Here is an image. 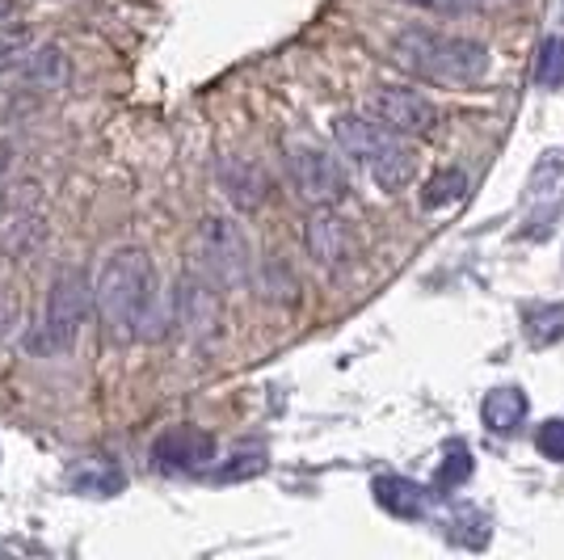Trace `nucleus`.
<instances>
[{
    "label": "nucleus",
    "mask_w": 564,
    "mask_h": 560,
    "mask_svg": "<svg viewBox=\"0 0 564 560\" xmlns=\"http://www.w3.org/2000/svg\"><path fill=\"white\" fill-rule=\"evenodd\" d=\"M194 257H198L203 279H212L224 291L245 287L249 270H253V249H249V240L240 233V224L228 219V215H207L198 224V233H194Z\"/></svg>",
    "instance_id": "39448f33"
},
{
    "label": "nucleus",
    "mask_w": 564,
    "mask_h": 560,
    "mask_svg": "<svg viewBox=\"0 0 564 560\" xmlns=\"http://www.w3.org/2000/svg\"><path fill=\"white\" fill-rule=\"evenodd\" d=\"M392 60L404 72L434 85H476L489 72V47L459 34H438L430 25H409L392 39Z\"/></svg>",
    "instance_id": "f03ea898"
},
{
    "label": "nucleus",
    "mask_w": 564,
    "mask_h": 560,
    "mask_svg": "<svg viewBox=\"0 0 564 560\" xmlns=\"http://www.w3.org/2000/svg\"><path fill=\"white\" fill-rule=\"evenodd\" d=\"M13 25V0H0V30Z\"/></svg>",
    "instance_id": "5701e85b"
},
{
    "label": "nucleus",
    "mask_w": 564,
    "mask_h": 560,
    "mask_svg": "<svg viewBox=\"0 0 564 560\" xmlns=\"http://www.w3.org/2000/svg\"><path fill=\"white\" fill-rule=\"evenodd\" d=\"M371 489H376V502L392 518H422L425 514V489L409 476H379Z\"/></svg>",
    "instance_id": "4468645a"
},
{
    "label": "nucleus",
    "mask_w": 564,
    "mask_h": 560,
    "mask_svg": "<svg viewBox=\"0 0 564 560\" xmlns=\"http://www.w3.org/2000/svg\"><path fill=\"white\" fill-rule=\"evenodd\" d=\"M219 182L240 211H258L270 198V177L253 161H224L219 164Z\"/></svg>",
    "instance_id": "f8f14e48"
},
{
    "label": "nucleus",
    "mask_w": 564,
    "mask_h": 560,
    "mask_svg": "<svg viewBox=\"0 0 564 560\" xmlns=\"http://www.w3.org/2000/svg\"><path fill=\"white\" fill-rule=\"evenodd\" d=\"M522 325H527V337L535 346H552L564 337V304H535L522 312Z\"/></svg>",
    "instance_id": "2eb2a0df"
},
{
    "label": "nucleus",
    "mask_w": 564,
    "mask_h": 560,
    "mask_svg": "<svg viewBox=\"0 0 564 560\" xmlns=\"http://www.w3.org/2000/svg\"><path fill=\"white\" fill-rule=\"evenodd\" d=\"M464 190H468V177L459 173V169H438L422 190V207L425 211H443L451 203H459L464 198Z\"/></svg>",
    "instance_id": "dca6fc26"
},
{
    "label": "nucleus",
    "mask_w": 564,
    "mask_h": 560,
    "mask_svg": "<svg viewBox=\"0 0 564 560\" xmlns=\"http://www.w3.org/2000/svg\"><path fill=\"white\" fill-rule=\"evenodd\" d=\"M333 140L354 164H362L371 173V182L383 194H397L417 177V152H413L409 136L388 131L371 115H337L333 118Z\"/></svg>",
    "instance_id": "7ed1b4c3"
},
{
    "label": "nucleus",
    "mask_w": 564,
    "mask_h": 560,
    "mask_svg": "<svg viewBox=\"0 0 564 560\" xmlns=\"http://www.w3.org/2000/svg\"><path fill=\"white\" fill-rule=\"evenodd\" d=\"M13 76L22 85H30L34 94H59L72 76L68 55L55 47V43H47V47H25V55L13 64Z\"/></svg>",
    "instance_id": "9b49d317"
},
{
    "label": "nucleus",
    "mask_w": 564,
    "mask_h": 560,
    "mask_svg": "<svg viewBox=\"0 0 564 560\" xmlns=\"http://www.w3.org/2000/svg\"><path fill=\"white\" fill-rule=\"evenodd\" d=\"M531 413V400L522 388H494L489 397L480 400V421H485V430L489 434H501V439H510L518 434V426L527 421Z\"/></svg>",
    "instance_id": "ddd939ff"
},
{
    "label": "nucleus",
    "mask_w": 564,
    "mask_h": 560,
    "mask_svg": "<svg viewBox=\"0 0 564 560\" xmlns=\"http://www.w3.org/2000/svg\"><path fill=\"white\" fill-rule=\"evenodd\" d=\"M9 173H13V148L0 143V207H4V186H9Z\"/></svg>",
    "instance_id": "4be33fe9"
},
{
    "label": "nucleus",
    "mask_w": 564,
    "mask_h": 560,
    "mask_svg": "<svg viewBox=\"0 0 564 560\" xmlns=\"http://www.w3.org/2000/svg\"><path fill=\"white\" fill-rule=\"evenodd\" d=\"M286 173H291L295 194L312 207H337L350 194V177H346L341 161L329 157L325 148H316V143L286 148Z\"/></svg>",
    "instance_id": "423d86ee"
},
{
    "label": "nucleus",
    "mask_w": 564,
    "mask_h": 560,
    "mask_svg": "<svg viewBox=\"0 0 564 560\" xmlns=\"http://www.w3.org/2000/svg\"><path fill=\"white\" fill-rule=\"evenodd\" d=\"M94 316V279L85 266H59L43 300V316L30 333V351L39 358H59L76 346L80 329Z\"/></svg>",
    "instance_id": "20e7f679"
},
{
    "label": "nucleus",
    "mask_w": 564,
    "mask_h": 560,
    "mask_svg": "<svg viewBox=\"0 0 564 560\" xmlns=\"http://www.w3.org/2000/svg\"><path fill=\"white\" fill-rule=\"evenodd\" d=\"M413 9H425V13H476L485 0H404Z\"/></svg>",
    "instance_id": "412c9836"
},
{
    "label": "nucleus",
    "mask_w": 564,
    "mask_h": 560,
    "mask_svg": "<svg viewBox=\"0 0 564 560\" xmlns=\"http://www.w3.org/2000/svg\"><path fill=\"white\" fill-rule=\"evenodd\" d=\"M304 245H307V254H312V261H321V266H329V270L350 266L354 249H358L350 219H341L333 207H316L312 215H307Z\"/></svg>",
    "instance_id": "1a4fd4ad"
},
{
    "label": "nucleus",
    "mask_w": 564,
    "mask_h": 560,
    "mask_svg": "<svg viewBox=\"0 0 564 560\" xmlns=\"http://www.w3.org/2000/svg\"><path fill=\"white\" fill-rule=\"evenodd\" d=\"M219 321H224V304H219L215 282L203 279V274L177 279V291H173V325L182 329V337L207 342V337L219 333Z\"/></svg>",
    "instance_id": "6e6552de"
},
{
    "label": "nucleus",
    "mask_w": 564,
    "mask_h": 560,
    "mask_svg": "<svg viewBox=\"0 0 564 560\" xmlns=\"http://www.w3.org/2000/svg\"><path fill=\"white\" fill-rule=\"evenodd\" d=\"M535 446H540L543 460H556L564 464V418H547L535 434Z\"/></svg>",
    "instance_id": "6ab92c4d"
},
{
    "label": "nucleus",
    "mask_w": 564,
    "mask_h": 560,
    "mask_svg": "<svg viewBox=\"0 0 564 560\" xmlns=\"http://www.w3.org/2000/svg\"><path fill=\"white\" fill-rule=\"evenodd\" d=\"M94 316L110 346H131L148 337V329L161 321V279L148 249L122 245L106 254L94 279Z\"/></svg>",
    "instance_id": "f257e3e1"
},
{
    "label": "nucleus",
    "mask_w": 564,
    "mask_h": 560,
    "mask_svg": "<svg viewBox=\"0 0 564 560\" xmlns=\"http://www.w3.org/2000/svg\"><path fill=\"white\" fill-rule=\"evenodd\" d=\"M152 460L165 472H194L215 460V439L198 426H173L152 443Z\"/></svg>",
    "instance_id": "9d476101"
},
{
    "label": "nucleus",
    "mask_w": 564,
    "mask_h": 560,
    "mask_svg": "<svg viewBox=\"0 0 564 560\" xmlns=\"http://www.w3.org/2000/svg\"><path fill=\"white\" fill-rule=\"evenodd\" d=\"M367 115L376 118V122H383L388 131L409 136V140L430 136V131L438 127V118H443L430 97L417 94V89H400V85H379V89H371V97H367Z\"/></svg>",
    "instance_id": "0eeeda50"
},
{
    "label": "nucleus",
    "mask_w": 564,
    "mask_h": 560,
    "mask_svg": "<svg viewBox=\"0 0 564 560\" xmlns=\"http://www.w3.org/2000/svg\"><path fill=\"white\" fill-rule=\"evenodd\" d=\"M258 472H265V455H232V464H224L219 472H215V481H245V476H258Z\"/></svg>",
    "instance_id": "aec40b11"
},
{
    "label": "nucleus",
    "mask_w": 564,
    "mask_h": 560,
    "mask_svg": "<svg viewBox=\"0 0 564 560\" xmlns=\"http://www.w3.org/2000/svg\"><path fill=\"white\" fill-rule=\"evenodd\" d=\"M468 476H471V451L464 443H451L438 472H434V489H459Z\"/></svg>",
    "instance_id": "a211bd4d"
},
{
    "label": "nucleus",
    "mask_w": 564,
    "mask_h": 560,
    "mask_svg": "<svg viewBox=\"0 0 564 560\" xmlns=\"http://www.w3.org/2000/svg\"><path fill=\"white\" fill-rule=\"evenodd\" d=\"M535 85H543V89H561L564 85V39L561 34L543 39L540 51H535Z\"/></svg>",
    "instance_id": "f3484780"
}]
</instances>
